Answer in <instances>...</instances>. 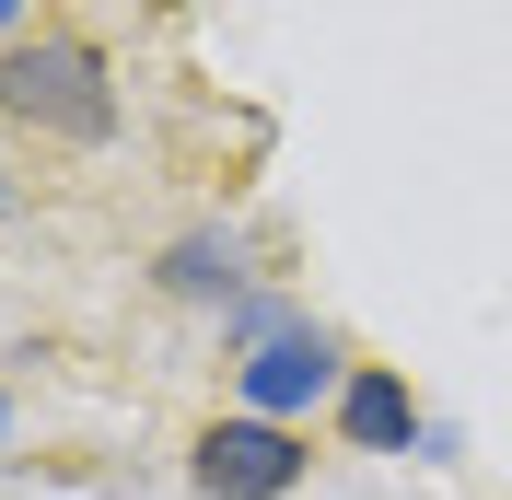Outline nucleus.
I'll return each instance as SVG.
<instances>
[{
    "label": "nucleus",
    "mask_w": 512,
    "mask_h": 500,
    "mask_svg": "<svg viewBox=\"0 0 512 500\" xmlns=\"http://www.w3.org/2000/svg\"><path fill=\"white\" fill-rule=\"evenodd\" d=\"M0 128L47 152H105L117 140V59L94 35H12L0 47Z\"/></svg>",
    "instance_id": "1"
},
{
    "label": "nucleus",
    "mask_w": 512,
    "mask_h": 500,
    "mask_svg": "<svg viewBox=\"0 0 512 500\" xmlns=\"http://www.w3.org/2000/svg\"><path fill=\"white\" fill-rule=\"evenodd\" d=\"M303 477H315V442L291 431V419H245L233 407V419H210L187 442V489L198 500H291Z\"/></svg>",
    "instance_id": "2"
},
{
    "label": "nucleus",
    "mask_w": 512,
    "mask_h": 500,
    "mask_svg": "<svg viewBox=\"0 0 512 500\" xmlns=\"http://www.w3.org/2000/svg\"><path fill=\"white\" fill-rule=\"evenodd\" d=\"M350 373H361V361L326 338L315 314H303V326H280L268 349L233 361V396H245V419H291V431H303L315 407H338V384H350Z\"/></svg>",
    "instance_id": "3"
},
{
    "label": "nucleus",
    "mask_w": 512,
    "mask_h": 500,
    "mask_svg": "<svg viewBox=\"0 0 512 500\" xmlns=\"http://www.w3.org/2000/svg\"><path fill=\"white\" fill-rule=\"evenodd\" d=\"M245 233H233V221H198V233H175V245L152 256V291L163 303H210V314H233L245 303Z\"/></svg>",
    "instance_id": "4"
},
{
    "label": "nucleus",
    "mask_w": 512,
    "mask_h": 500,
    "mask_svg": "<svg viewBox=\"0 0 512 500\" xmlns=\"http://www.w3.org/2000/svg\"><path fill=\"white\" fill-rule=\"evenodd\" d=\"M326 419H338V442H350V454H431V419H419L408 373H373V361L338 384V407H326Z\"/></svg>",
    "instance_id": "5"
},
{
    "label": "nucleus",
    "mask_w": 512,
    "mask_h": 500,
    "mask_svg": "<svg viewBox=\"0 0 512 500\" xmlns=\"http://www.w3.org/2000/svg\"><path fill=\"white\" fill-rule=\"evenodd\" d=\"M280 326H303V314H291L280 291H245V303L222 314V361H245V349H268V338H280Z\"/></svg>",
    "instance_id": "6"
},
{
    "label": "nucleus",
    "mask_w": 512,
    "mask_h": 500,
    "mask_svg": "<svg viewBox=\"0 0 512 500\" xmlns=\"http://www.w3.org/2000/svg\"><path fill=\"white\" fill-rule=\"evenodd\" d=\"M12 24H24V0H0V35H12Z\"/></svg>",
    "instance_id": "7"
},
{
    "label": "nucleus",
    "mask_w": 512,
    "mask_h": 500,
    "mask_svg": "<svg viewBox=\"0 0 512 500\" xmlns=\"http://www.w3.org/2000/svg\"><path fill=\"white\" fill-rule=\"evenodd\" d=\"M0 210H24V187H12V175H0Z\"/></svg>",
    "instance_id": "8"
},
{
    "label": "nucleus",
    "mask_w": 512,
    "mask_h": 500,
    "mask_svg": "<svg viewBox=\"0 0 512 500\" xmlns=\"http://www.w3.org/2000/svg\"><path fill=\"white\" fill-rule=\"evenodd\" d=\"M0 431H12V396H0Z\"/></svg>",
    "instance_id": "9"
}]
</instances>
